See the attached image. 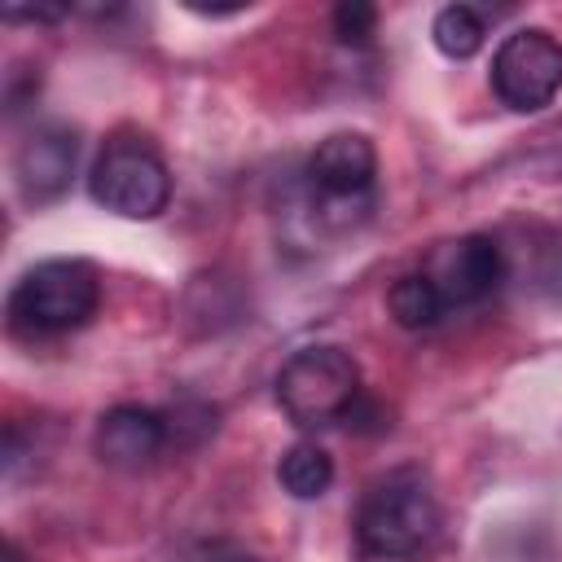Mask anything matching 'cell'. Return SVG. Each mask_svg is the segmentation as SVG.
<instances>
[{"mask_svg":"<svg viewBox=\"0 0 562 562\" xmlns=\"http://www.w3.org/2000/svg\"><path fill=\"white\" fill-rule=\"evenodd\" d=\"M356 549L373 562H408L439 536L435 492L417 474H386L356 505Z\"/></svg>","mask_w":562,"mask_h":562,"instance_id":"cell-1","label":"cell"},{"mask_svg":"<svg viewBox=\"0 0 562 562\" xmlns=\"http://www.w3.org/2000/svg\"><path fill=\"white\" fill-rule=\"evenodd\" d=\"M101 307V277L88 259H40L9 290V325L26 338L83 329Z\"/></svg>","mask_w":562,"mask_h":562,"instance_id":"cell-2","label":"cell"},{"mask_svg":"<svg viewBox=\"0 0 562 562\" xmlns=\"http://www.w3.org/2000/svg\"><path fill=\"white\" fill-rule=\"evenodd\" d=\"M307 206L321 228L347 233L373 206L378 149L364 132H329L307 158Z\"/></svg>","mask_w":562,"mask_h":562,"instance_id":"cell-3","label":"cell"},{"mask_svg":"<svg viewBox=\"0 0 562 562\" xmlns=\"http://www.w3.org/2000/svg\"><path fill=\"white\" fill-rule=\"evenodd\" d=\"M360 364L347 347L334 342H316V347H299L281 373H277V404L281 413L312 430V426H329L342 422L347 404L360 395Z\"/></svg>","mask_w":562,"mask_h":562,"instance_id":"cell-4","label":"cell"},{"mask_svg":"<svg viewBox=\"0 0 562 562\" xmlns=\"http://www.w3.org/2000/svg\"><path fill=\"white\" fill-rule=\"evenodd\" d=\"M88 193L97 206L123 220H158L171 202V171L149 136H114L88 171Z\"/></svg>","mask_w":562,"mask_h":562,"instance_id":"cell-5","label":"cell"},{"mask_svg":"<svg viewBox=\"0 0 562 562\" xmlns=\"http://www.w3.org/2000/svg\"><path fill=\"white\" fill-rule=\"evenodd\" d=\"M492 92L518 114L544 110L562 92V44L544 26H522L492 57Z\"/></svg>","mask_w":562,"mask_h":562,"instance_id":"cell-6","label":"cell"},{"mask_svg":"<svg viewBox=\"0 0 562 562\" xmlns=\"http://www.w3.org/2000/svg\"><path fill=\"white\" fill-rule=\"evenodd\" d=\"M422 272L435 281V290L443 294L448 312L452 307H474V303L492 299L496 285L505 281V255H501L496 237L465 233L457 241H439Z\"/></svg>","mask_w":562,"mask_h":562,"instance_id":"cell-7","label":"cell"},{"mask_svg":"<svg viewBox=\"0 0 562 562\" xmlns=\"http://www.w3.org/2000/svg\"><path fill=\"white\" fill-rule=\"evenodd\" d=\"M79 162V136L66 123H40L18 149H13V184L22 202L44 206L57 202L70 189Z\"/></svg>","mask_w":562,"mask_h":562,"instance_id":"cell-8","label":"cell"},{"mask_svg":"<svg viewBox=\"0 0 562 562\" xmlns=\"http://www.w3.org/2000/svg\"><path fill=\"white\" fill-rule=\"evenodd\" d=\"M171 430H167V417L149 404H114L97 417V430H92V452L114 465V470H145L149 461L162 457Z\"/></svg>","mask_w":562,"mask_h":562,"instance_id":"cell-9","label":"cell"},{"mask_svg":"<svg viewBox=\"0 0 562 562\" xmlns=\"http://www.w3.org/2000/svg\"><path fill=\"white\" fill-rule=\"evenodd\" d=\"M277 479H281V487H285L294 501H316V496H325L329 483H334V457H329L321 443L299 439V443H290V448L281 452Z\"/></svg>","mask_w":562,"mask_h":562,"instance_id":"cell-10","label":"cell"},{"mask_svg":"<svg viewBox=\"0 0 562 562\" xmlns=\"http://www.w3.org/2000/svg\"><path fill=\"white\" fill-rule=\"evenodd\" d=\"M386 307L395 316L400 329H435L448 316L443 294L435 290V281L426 272H408L386 290Z\"/></svg>","mask_w":562,"mask_h":562,"instance_id":"cell-11","label":"cell"},{"mask_svg":"<svg viewBox=\"0 0 562 562\" xmlns=\"http://www.w3.org/2000/svg\"><path fill=\"white\" fill-rule=\"evenodd\" d=\"M483 35H487V22H483V13H479L474 4H443V9L435 13V22H430L435 48H439L443 57H452V61L474 57V53L483 48Z\"/></svg>","mask_w":562,"mask_h":562,"instance_id":"cell-12","label":"cell"},{"mask_svg":"<svg viewBox=\"0 0 562 562\" xmlns=\"http://www.w3.org/2000/svg\"><path fill=\"white\" fill-rule=\"evenodd\" d=\"M373 26H378V9L369 0H342L334 9V35L342 44H369Z\"/></svg>","mask_w":562,"mask_h":562,"instance_id":"cell-13","label":"cell"},{"mask_svg":"<svg viewBox=\"0 0 562 562\" xmlns=\"http://www.w3.org/2000/svg\"><path fill=\"white\" fill-rule=\"evenodd\" d=\"M536 290L562 307V233H549L536 250Z\"/></svg>","mask_w":562,"mask_h":562,"instance_id":"cell-14","label":"cell"},{"mask_svg":"<svg viewBox=\"0 0 562 562\" xmlns=\"http://www.w3.org/2000/svg\"><path fill=\"white\" fill-rule=\"evenodd\" d=\"M342 426H347V430H356V435H382V430H391V413H386V404H382L378 395L360 391V395L347 404Z\"/></svg>","mask_w":562,"mask_h":562,"instance_id":"cell-15","label":"cell"},{"mask_svg":"<svg viewBox=\"0 0 562 562\" xmlns=\"http://www.w3.org/2000/svg\"><path fill=\"white\" fill-rule=\"evenodd\" d=\"M66 13H70L66 4H9V9H4L9 22H57V18H66Z\"/></svg>","mask_w":562,"mask_h":562,"instance_id":"cell-16","label":"cell"},{"mask_svg":"<svg viewBox=\"0 0 562 562\" xmlns=\"http://www.w3.org/2000/svg\"><path fill=\"white\" fill-rule=\"evenodd\" d=\"M4 562H22V553H18V544H13V540L4 544Z\"/></svg>","mask_w":562,"mask_h":562,"instance_id":"cell-17","label":"cell"},{"mask_svg":"<svg viewBox=\"0 0 562 562\" xmlns=\"http://www.w3.org/2000/svg\"><path fill=\"white\" fill-rule=\"evenodd\" d=\"M233 562H259V558H250V553H233Z\"/></svg>","mask_w":562,"mask_h":562,"instance_id":"cell-18","label":"cell"}]
</instances>
